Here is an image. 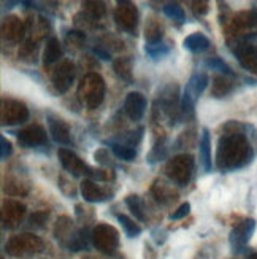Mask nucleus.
Returning a JSON list of instances; mask_svg holds the SVG:
<instances>
[{
	"mask_svg": "<svg viewBox=\"0 0 257 259\" xmlns=\"http://www.w3.org/2000/svg\"><path fill=\"white\" fill-rule=\"evenodd\" d=\"M252 159V148L241 131H229L219 140L218 167L221 170H235Z\"/></svg>",
	"mask_w": 257,
	"mask_h": 259,
	"instance_id": "1",
	"label": "nucleus"
},
{
	"mask_svg": "<svg viewBox=\"0 0 257 259\" xmlns=\"http://www.w3.org/2000/svg\"><path fill=\"white\" fill-rule=\"evenodd\" d=\"M78 96H80L81 102L86 104L91 110L97 108L104 102V97H105L104 78L97 73H87L83 78L80 88H78Z\"/></svg>",
	"mask_w": 257,
	"mask_h": 259,
	"instance_id": "2",
	"label": "nucleus"
},
{
	"mask_svg": "<svg viewBox=\"0 0 257 259\" xmlns=\"http://www.w3.org/2000/svg\"><path fill=\"white\" fill-rule=\"evenodd\" d=\"M56 237H58V240L62 245H65L69 250L78 251V250H86L87 248L86 232L75 229L72 221L67 217H62L58 221V224H56Z\"/></svg>",
	"mask_w": 257,
	"mask_h": 259,
	"instance_id": "3",
	"label": "nucleus"
},
{
	"mask_svg": "<svg viewBox=\"0 0 257 259\" xmlns=\"http://www.w3.org/2000/svg\"><path fill=\"white\" fill-rule=\"evenodd\" d=\"M194 159L191 154H180L167 164V175L172 178V182L176 185L184 186L187 185L189 178L192 175Z\"/></svg>",
	"mask_w": 257,
	"mask_h": 259,
	"instance_id": "4",
	"label": "nucleus"
},
{
	"mask_svg": "<svg viewBox=\"0 0 257 259\" xmlns=\"http://www.w3.org/2000/svg\"><path fill=\"white\" fill-rule=\"evenodd\" d=\"M43 248V242L37 235L22 234L11 237L7 243V253L10 256H26L32 253H38Z\"/></svg>",
	"mask_w": 257,
	"mask_h": 259,
	"instance_id": "5",
	"label": "nucleus"
},
{
	"mask_svg": "<svg viewBox=\"0 0 257 259\" xmlns=\"http://www.w3.org/2000/svg\"><path fill=\"white\" fill-rule=\"evenodd\" d=\"M92 243L94 246L102 253L111 254L115 253L119 245V235L115 228L108 226V224H98L92 231Z\"/></svg>",
	"mask_w": 257,
	"mask_h": 259,
	"instance_id": "6",
	"label": "nucleus"
},
{
	"mask_svg": "<svg viewBox=\"0 0 257 259\" xmlns=\"http://www.w3.org/2000/svg\"><path fill=\"white\" fill-rule=\"evenodd\" d=\"M208 75L207 73H195L194 76H191V80L187 81L184 93H183V102H181V108L184 113L187 111H192L195 100L202 96V93L208 86Z\"/></svg>",
	"mask_w": 257,
	"mask_h": 259,
	"instance_id": "7",
	"label": "nucleus"
},
{
	"mask_svg": "<svg viewBox=\"0 0 257 259\" xmlns=\"http://www.w3.org/2000/svg\"><path fill=\"white\" fill-rule=\"evenodd\" d=\"M257 223L252 218L243 220L241 223H238L235 228L230 232V245L233 251H241L246 248V245L249 243V240L252 239L254 231H255Z\"/></svg>",
	"mask_w": 257,
	"mask_h": 259,
	"instance_id": "8",
	"label": "nucleus"
},
{
	"mask_svg": "<svg viewBox=\"0 0 257 259\" xmlns=\"http://www.w3.org/2000/svg\"><path fill=\"white\" fill-rule=\"evenodd\" d=\"M18 142L24 148H33V146H41L48 143L46 131L38 124H32L16 134Z\"/></svg>",
	"mask_w": 257,
	"mask_h": 259,
	"instance_id": "9",
	"label": "nucleus"
},
{
	"mask_svg": "<svg viewBox=\"0 0 257 259\" xmlns=\"http://www.w3.org/2000/svg\"><path fill=\"white\" fill-rule=\"evenodd\" d=\"M75 80V65L70 61H64L53 73V84L56 91L65 94Z\"/></svg>",
	"mask_w": 257,
	"mask_h": 259,
	"instance_id": "10",
	"label": "nucleus"
},
{
	"mask_svg": "<svg viewBox=\"0 0 257 259\" xmlns=\"http://www.w3.org/2000/svg\"><path fill=\"white\" fill-rule=\"evenodd\" d=\"M59 156V161L62 164V167L65 168L67 172L73 174L75 177H80V175H87L89 172V167L81 161V157L78 156L76 153H73L72 150H67V148H61L58 151Z\"/></svg>",
	"mask_w": 257,
	"mask_h": 259,
	"instance_id": "11",
	"label": "nucleus"
},
{
	"mask_svg": "<svg viewBox=\"0 0 257 259\" xmlns=\"http://www.w3.org/2000/svg\"><path fill=\"white\" fill-rule=\"evenodd\" d=\"M29 118V111L24 104L16 102V100H7L2 108V119L4 124H16V122H24Z\"/></svg>",
	"mask_w": 257,
	"mask_h": 259,
	"instance_id": "12",
	"label": "nucleus"
},
{
	"mask_svg": "<svg viewBox=\"0 0 257 259\" xmlns=\"http://www.w3.org/2000/svg\"><path fill=\"white\" fill-rule=\"evenodd\" d=\"M124 111L132 121H140L146 111V97L141 93H129L124 100Z\"/></svg>",
	"mask_w": 257,
	"mask_h": 259,
	"instance_id": "13",
	"label": "nucleus"
},
{
	"mask_svg": "<svg viewBox=\"0 0 257 259\" xmlns=\"http://www.w3.org/2000/svg\"><path fill=\"white\" fill-rule=\"evenodd\" d=\"M235 54L241 67H244V69L252 73H257V45L241 43L238 45Z\"/></svg>",
	"mask_w": 257,
	"mask_h": 259,
	"instance_id": "14",
	"label": "nucleus"
},
{
	"mask_svg": "<svg viewBox=\"0 0 257 259\" xmlns=\"http://www.w3.org/2000/svg\"><path fill=\"white\" fill-rule=\"evenodd\" d=\"M24 213H26V207L21 205L19 202H13V200L5 202L4 211H2V218H4L5 226H8V228L18 226L22 217H24Z\"/></svg>",
	"mask_w": 257,
	"mask_h": 259,
	"instance_id": "15",
	"label": "nucleus"
},
{
	"mask_svg": "<svg viewBox=\"0 0 257 259\" xmlns=\"http://www.w3.org/2000/svg\"><path fill=\"white\" fill-rule=\"evenodd\" d=\"M80 189H81V196L84 197V200L91 202V204H95V202H104L108 199V194L104 191V188L98 186L91 178L84 180L80 186Z\"/></svg>",
	"mask_w": 257,
	"mask_h": 259,
	"instance_id": "16",
	"label": "nucleus"
},
{
	"mask_svg": "<svg viewBox=\"0 0 257 259\" xmlns=\"http://www.w3.org/2000/svg\"><path fill=\"white\" fill-rule=\"evenodd\" d=\"M48 126H49V134L56 143L59 145H70L72 137H70V127L67 124L65 121L62 119H53L49 118L48 121Z\"/></svg>",
	"mask_w": 257,
	"mask_h": 259,
	"instance_id": "17",
	"label": "nucleus"
},
{
	"mask_svg": "<svg viewBox=\"0 0 257 259\" xmlns=\"http://www.w3.org/2000/svg\"><path fill=\"white\" fill-rule=\"evenodd\" d=\"M200 157H202V167L205 172H211L213 168V161H211V137L210 131L205 127L202 131V139H200Z\"/></svg>",
	"mask_w": 257,
	"mask_h": 259,
	"instance_id": "18",
	"label": "nucleus"
},
{
	"mask_svg": "<svg viewBox=\"0 0 257 259\" xmlns=\"http://www.w3.org/2000/svg\"><path fill=\"white\" fill-rule=\"evenodd\" d=\"M210 38L203 33H191L189 37L184 38V48L189 50L191 53H203L210 48Z\"/></svg>",
	"mask_w": 257,
	"mask_h": 259,
	"instance_id": "19",
	"label": "nucleus"
},
{
	"mask_svg": "<svg viewBox=\"0 0 257 259\" xmlns=\"http://www.w3.org/2000/svg\"><path fill=\"white\" fill-rule=\"evenodd\" d=\"M62 58V47L59 40L56 37H51L46 41V47H44L43 51V61L44 64H53V62H58Z\"/></svg>",
	"mask_w": 257,
	"mask_h": 259,
	"instance_id": "20",
	"label": "nucleus"
},
{
	"mask_svg": "<svg viewBox=\"0 0 257 259\" xmlns=\"http://www.w3.org/2000/svg\"><path fill=\"white\" fill-rule=\"evenodd\" d=\"M118 11H119V13H122V16L116 15V19L121 21L122 18H124V21L121 22V26H122V27L127 29V30H132L133 27L137 26V10L133 8L132 5H129V7H122V8H119Z\"/></svg>",
	"mask_w": 257,
	"mask_h": 259,
	"instance_id": "21",
	"label": "nucleus"
},
{
	"mask_svg": "<svg viewBox=\"0 0 257 259\" xmlns=\"http://www.w3.org/2000/svg\"><path fill=\"white\" fill-rule=\"evenodd\" d=\"M111 146V151H113V154L116 157H119V159L122 161H133L137 157V151L132 148L130 145H121V143H115V142H111L110 143Z\"/></svg>",
	"mask_w": 257,
	"mask_h": 259,
	"instance_id": "22",
	"label": "nucleus"
},
{
	"mask_svg": "<svg viewBox=\"0 0 257 259\" xmlns=\"http://www.w3.org/2000/svg\"><path fill=\"white\" fill-rule=\"evenodd\" d=\"M126 205L130 208V211L135 215L137 220L140 221H146V213H144V204L140 196H127L126 197Z\"/></svg>",
	"mask_w": 257,
	"mask_h": 259,
	"instance_id": "23",
	"label": "nucleus"
},
{
	"mask_svg": "<svg viewBox=\"0 0 257 259\" xmlns=\"http://www.w3.org/2000/svg\"><path fill=\"white\" fill-rule=\"evenodd\" d=\"M232 89H233V83L226 75L215 78V83H213V96L215 97H224L232 91Z\"/></svg>",
	"mask_w": 257,
	"mask_h": 259,
	"instance_id": "24",
	"label": "nucleus"
},
{
	"mask_svg": "<svg viewBox=\"0 0 257 259\" xmlns=\"http://www.w3.org/2000/svg\"><path fill=\"white\" fill-rule=\"evenodd\" d=\"M118 221L122 226V231H124V234L127 235V237L133 239V237H138V235L141 234V228L133 220H130L129 217L118 215Z\"/></svg>",
	"mask_w": 257,
	"mask_h": 259,
	"instance_id": "25",
	"label": "nucleus"
},
{
	"mask_svg": "<svg viewBox=\"0 0 257 259\" xmlns=\"http://www.w3.org/2000/svg\"><path fill=\"white\" fill-rule=\"evenodd\" d=\"M116 73L126 81H132V62L127 58H121L115 62Z\"/></svg>",
	"mask_w": 257,
	"mask_h": 259,
	"instance_id": "26",
	"label": "nucleus"
},
{
	"mask_svg": "<svg viewBox=\"0 0 257 259\" xmlns=\"http://www.w3.org/2000/svg\"><path fill=\"white\" fill-rule=\"evenodd\" d=\"M146 53H148L149 58H152V59H162V58H165V56L170 53V48L167 47V45L159 41V43L146 45Z\"/></svg>",
	"mask_w": 257,
	"mask_h": 259,
	"instance_id": "27",
	"label": "nucleus"
},
{
	"mask_svg": "<svg viewBox=\"0 0 257 259\" xmlns=\"http://www.w3.org/2000/svg\"><path fill=\"white\" fill-rule=\"evenodd\" d=\"M164 13H165L167 16H169V18L176 19V21H180V22H183L184 18H186L183 7H180L178 4H167V5L164 7Z\"/></svg>",
	"mask_w": 257,
	"mask_h": 259,
	"instance_id": "28",
	"label": "nucleus"
},
{
	"mask_svg": "<svg viewBox=\"0 0 257 259\" xmlns=\"http://www.w3.org/2000/svg\"><path fill=\"white\" fill-rule=\"evenodd\" d=\"M207 65L210 67V69H213V70H218V72H221L222 75H226V76H232L233 75V72L230 70V67L222 61L221 58H213V59H210L208 62H207Z\"/></svg>",
	"mask_w": 257,
	"mask_h": 259,
	"instance_id": "29",
	"label": "nucleus"
},
{
	"mask_svg": "<svg viewBox=\"0 0 257 259\" xmlns=\"http://www.w3.org/2000/svg\"><path fill=\"white\" fill-rule=\"evenodd\" d=\"M0 145H2L0 146V157H2V161H5L11 156V153H13V146H11V143L5 137L0 139Z\"/></svg>",
	"mask_w": 257,
	"mask_h": 259,
	"instance_id": "30",
	"label": "nucleus"
},
{
	"mask_svg": "<svg viewBox=\"0 0 257 259\" xmlns=\"http://www.w3.org/2000/svg\"><path fill=\"white\" fill-rule=\"evenodd\" d=\"M189 211H191V204H189V202H184L183 205H180V208L172 213L170 220H181L189 215Z\"/></svg>",
	"mask_w": 257,
	"mask_h": 259,
	"instance_id": "31",
	"label": "nucleus"
},
{
	"mask_svg": "<svg viewBox=\"0 0 257 259\" xmlns=\"http://www.w3.org/2000/svg\"><path fill=\"white\" fill-rule=\"evenodd\" d=\"M249 259H257V253H252V254L249 256Z\"/></svg>",
	"mask_w": 257,
	"mask_h": 259,
	"instance_id": "32",
	"label": "nucleus"
}]
</instances>
